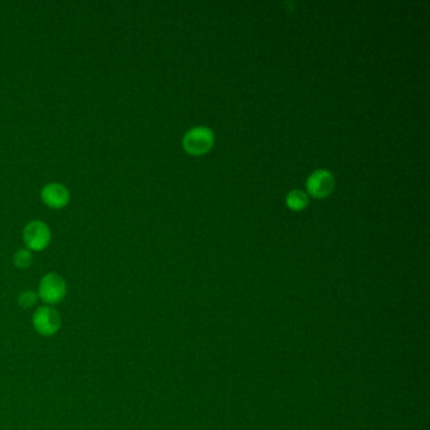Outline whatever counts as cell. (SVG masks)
Returning <instances> with one entry per match:
<instances>
[{"mask_svg":"<svg viewBox=\"0 0 430 430\" xmlns=\"http://www.w3.org/2000/svg\"><path fill=\"white\" fill-rule=\"evenodd\" d=\"M23 240L30 251H42L51 242V230L43 221L33 220L24 227Z\"/></svg>","mask_w":430,"mask_h":430,"instance_id":"cell-1","label":"cell"},{"mask_svg":"<svg viewBox=\"0 0 430 430\" xmlns=\"http://www.w3.org/2000/svg\"><path fill=\"white\" fill-rule=\"evenodd\" d=\"M67 287L64 277L56 273H48L42 277L38 297L47 304H57L65 298Z\"/></svg>","mask_w":430,"mask_h":430,"instance_id":"cell-2","label":"cell"},{"mask_svg":"<svg viewBox=\"0 0 430 430\" xmlns=\"http://www.w3.org/2000/svg\"><path fill=\"white\" fill-rule=\"evenodd\" d=\"M213 144V134L211 130L205 126H198L189 130L183 138V148L193 155L208 152Z\"/></svg>","mask_w":430,"mask_h":430,"instance_id":"cell-3","label":"cell"},{"mask_svg":"<svg viewBox=\"0 0 430 430\" xmlns=\"http://www.w3.org/2000/svg\"><path fill=\"white\" fill-rule=\"evenodd\" d=\"M61 326L59 312L52 306H41L33 314V327L42 336H52Z\"/></svg>","mask_w":430,"mask_h":430,"instance_id":"cell-4","label":"cell"},{"mask_svg":"<svg viewBox=\"0 0 430 430\" xmlns=\"http://www.w3.org/2000/svg\"><path fill=\"white\" fill-rule=\"evenodd\" d=\"M306 189L316 198H324L335 189V178L326 169L313 172L306 181Z\"/></svg>","mask_w":430,"mask_h":430,"instance_id":"cell-5","label":"cell"},{"mask_svg":"<svg viewBox=\"0 0 430 430\" xmlns=\"http://www.w3.org/2000/svg\"><path fill=\"white\" fill-rule=\"evenodd\" d=\"M70 191L61 183H48L41 191V198L43 203L49 208L59 210L68 205Z\"/></svg>","mask_w":430,"mask_h":430,"instance_id":"cell-6","label":"cell"},{"mask_svg":"<svg viewBox=\"0 0 430 430\" xmlns=\"http://www.w3.org/2000/svg\"><path fill=\"white\" fill-rule=\"evenodd\" d=\"M308 196L303 191H292L287 197V205L294 211H301L308 206Z\"/></svg>","mask_w":430,"mask_h":430,"instance_id":"cell-7","label":"cell"},{"mask_svg":"<svg viewBox=\"0 0 430 430\" xmlns=\"http://www.w3.org/2000/svg\"><path fill=\"white\" fill-rule=\"evenodd\" d=\"M13 261L18 269H27L33 263V253L28 249H19L18 251L14 253Z\"/></svg>","mask_w":430,"mask_h":430,"instance_id":"cell-8","label":"cell"},{"mask_svg":"<svg viewBox=\"0 0 430 430\" xmlns=\"http://www.w3.org/2000/svg\"><path fill=\"white\" fill-rule=\"evenodd\" d=\"M37 299H38V295L35 292L24 290L19 294V306H23V308H30L36 304Z\"/></svg>","mask_w":430,"mask_h":430,"instance_id":"cell-9","label":"cell"}]
</instances>
